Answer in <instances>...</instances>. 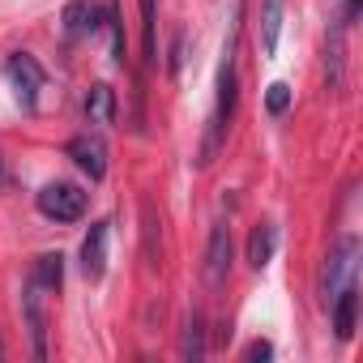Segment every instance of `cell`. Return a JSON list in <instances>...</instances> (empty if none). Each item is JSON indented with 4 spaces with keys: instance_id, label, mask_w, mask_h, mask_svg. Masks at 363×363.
Returning a JSON list of instances; mask_svg holds the SVG:
<instances>
[{
    "instance_id": "1",
    "label": "cell",
    "mask_w": 363,
    "mask_h": 363,
    "mask_svg": "<svg viewBox=\"0 0 363 363\" xmlns=\"http://www.w3.org/2000/svg\"><path fill=\"white\" fill-rule=\"evenodd\" d=\"M235 48H240V5L231 13V30H227V43H223V65H218V107H214V120H210V133H206V145H201V167H210L218 158V145L231 128V116H235Z\"/></svg>"
},
{
    "instance_id": "2",
    "label": "cell",
    "mask_w": 363,
    "mask_h": 363,
    "mask_svg": "<svg viewBox=\"0 0 363 363\" xmlns=\"http://www.w3.org/2000/svg\"><path fill=\"white\" fill-rule=\"evenodd\" d=\"M35 206H39V214L52 218V223H77V218L86 214V193H82L77 184H65V179H56V184L39 189Z\"/></svg>"
},
{
    "instance_id": "3",
    "label": "cell",
    "mask_w": 363,
    "mask_h": 363,
    "mask_svg": "<svg viewBox=\"0 0 363 363\" xmlns=\"http://www.w3.org/2000/svg\"><path fill=\"white\" fill-rule=\"evenodd\" d=\"M5 73H9V82H13V90H18V103H22L26 111H35V107H39V90H43V82H48L43 65H39L35 56H26V52H13V56L5 60Z\"/></svg>"
},
{
    "instance_id": "4",
    "label": "cell",
    "mask_w": 363,
    "mask_h": 363,
    "mask_svg": "<svg viewBox=\"0 0 363 363\" xmlns=\"http://www.w3.org/2000/svg\"><path fill=\"white\" fill-rule=\"evenodd\" d=\"M354 257H359V240H354V235H342L337 248H333L329 261H325V274H320V299H325V308H329V299L337 295V286H346V282L354 278Z\"/></svg>"
},
{
    "instance_id": "5",
    "label": "cell",
    "mask_w": 363,
    "mask_h": 363,
    "mask_svg": "<svg viewBox=\"0 0 363 363\" xmlns=\"http://www.w3.org/2000/svg\"><path fill=\"white\" fill-rule=\"evenodd\" d=\"M231 261H235V244H231V227L227 223H214L210 231V244H206V282L210 286H223L231 278Z\"/></svg>"
},
{
    "instance_id": "6",
    "label": "cell",
    "mask_w": 363,
    "mask_h": 363,
    "mask_svg": "<svg viewBox=\"0 0 363 363\" xmlns=\"http://www.w3.org/2000/svg\"><path fill=\"white\" fill-rule=\"evenodd\" d=\"M107 235H111V223L99 218V223H90V231L82 240V269L90 282H99L107 274Z\"/></svg>"
},
{
    "instance_id": "7",
    "label": "cell",
    "mask_w": 363,
    "mask_h": 363,
    "mask_svg": "<svg viewBox=\"0 0 363 363\" xmlns=\"http://www.w3.org/2000/svg\"><path fill=\"white\" fill-rule=\"evenodd\" d=\"M342 39H346V26L333 22L329 35H325V82H329L333 94L346 90V48H342Z\"/></svg>"
},
{
    "instance_id": "8",
    "label": "cell",
    "mask_w": 363,
    "mask_h": 363,
    "mask_svg": "<svg viewBox=\"0 0 363 363\" xmlns=\"http://www.w3.org/2000/svg\"><path fill=\"white\" fill-rule=\"evenodd\" d=\"M65 154L94 179V184H99V179L107 175V150H103V141L99 137H73L69 145H65Z\"/></svg>"
},
{
    "instance_id": "9",
    "label": "cell",
    "mask_w": 363,
    "mask_h": 363,
    "mask_svg": "<svg viewBox=\"0 0 363 363\" xmlns=\"http://www.w3.org/2000/svg\"><path fill=\"white\" fill-rule=\"evenodd\" d=\"M60 22H65V35L69 39H86V35H94L103 26V9L94 5V0H69L65 13H60Z\"/></svg>"
},
{
    "instance_id": "10",
    "label": "cell",
    "mask_w": 363,
    "mask_h": 363,
    "mask_svg": "<svg viewBox=\"0 0 363 363\" xmlns=\"http://www.w3.org/2000/svg\"><path fill=\"white\" fill-rule=\"evenodd\" d=\"M329 308H333V333H337V342H350L354 337V316H359V286L354 282L337 286V295L329 299Z\"/></svg>"
},
{
    "instance_id": "11",
    "label": "cell",
    "mask_w": 363,
    "mask_h": 363,
    "mask_svg": "<svg viewBox=\"0 0 363 363\" xmlns=\"http://www.w3.org/2000/svg\"><path fill=\"white\" fill-rule=\"evenodd\" d=\"M39 282L30 278L26 291H22V308H26V320H30V337H35V359H48V316H43V303H39Z\"/></svg>"
},
{
    "instance_id": "12",
    "label": "cell",
    "mask_w": 363,
    "mask_h": 363,
    "mask_svg": "<svg viewBox=\"0 0 363 363\" xmlns=\"http://www.w3.org/2000/svg\"><path fill=\"white\" fill-rule=\"evenodd\" d=\"M86 120L99 124V128L116 124V90L107 82H94L90 86V94H86Z\"/></svg>"
},
{
    "instance_id": "13",
    "label": "cell",
    "mask_w": 363,
    "mask_h": 363,
    "mask_svg": "<svg viewBox=\"0 0 363 363\" xmlns=\"http://www.w3.org/2000/svg\"><path fill=\"white\" fill-rule=\"evenodd\" d=\"M274 248H278V227L274 223L252 227V235H248V265L252 269H265L274 261Z\"/></svg>"
},
{
    "instance_id": "14",
    "label": "cell",
    "mask_w": 363,
    "mask_h": 363,
    "mask_svg": "<svg viewBox=\"0 0 363 363\" xmlns=\"http://www.w3.org/2000/svg\"><path fill=\"white\" fill-rule=\"evenodd\" d=\"M282 5L286 0H261V52L274 56L278 52V35H282Z\"/></svg>"
},
{
    "instance_id": "15",
    "label": "cell",
    "mask_w": 363,
    "mask_h": 363,
    "mask_svg": "<svg viewBox=\"0 0 363 363\" xmlns=\"http://www.w3.org/2000/svg\"><path fill=\"white\" fill-rule=\"evenodd\" d=\"M35 282H39V291H60V282H65V257L60 252H43L39 261H35V274H30Z\"/></svg>"
},
{
    "instance_id": "16",
    "label": "cell",
    "mask_w": 363,
    "mask_h": 363,
    "mask_svg": "<svg viewBox=\"0 0 363 363\" xmlns=\"http://www.w3.org/2000/svg\"><path fill=\"white\" fill-rule=\"evenodd\" d=\"M184 359L189 363L206 359V320H201V312H193L189 325H184Z\"/></svg>"
},
{
    "instance_id": "17",
    "label": "cell",
    "mask_w": 363,
    "mask_h": 363,
    "mask_svg": "<svg viewBox=\"0 0 363 363\" xmlns=\"http://www.w3.org/2000/svg\"><path fill=\"white\" fill-rule=\"evenodd\" d=\"M103 26L111 30V60L124 65V60H128V39H124V22H120V9H116V5L103 9Z\"/></svg>"
},
{
    "instance_id": "18",
    "label": "cell",
    "mask_w": 363,
    "mask_h": 363,
    "mask_svg": "<svg viewBox=\"0 0 363 363\" xmlns=\"http://www.w3.org/2000/svg\"><path fill=\"white\" fill-rule=\"evenodd\" d=\"M141 35H145V60H158V13H154V0H141Z\"/></svg>"
},
{
    "instance_id": "19",
    "label": "cell",
    "mask_w": 363,
    "mask_h": 363,
    "mask_svg": "<svg viewBox=\"0 0 363 363\" xmlns=\"http://www.w3.org/2000/svg\"><path fill=\"white\" fill-rule=\"evenodd\" d=\"M286 107H291V86H286V82H274V86L265 90V111H269V116H286Z\"/></svg>"
},
{
    "instance_id": "20",
    "label": "cell",
    "mask_w": 363,
    "mask_h": 363,
    "mask_svg": "<svg viewBox=\"0 0 363 363\" xmlns=\"http://www.w3.org/2000/svg\"><path fill=\"white\" fill-rule=\"evenodd\" d=\"M179 65H184V30H175V39H171V60H167L171 77H179Z\"/></svg>"
},
{
    "instance_id": "21",
    "label": "cell",
    "mask_w": 363,
    "mask_h": 363,
    "mask_svg": "<svg viewBox=\"0 0 363 363\" xmlns=\"http://www.w3.org/2000/svg\"><path fill=\"white\" fill-rule=\"evenodd\" d=\"M244 359H248V363H265V359H274V346H269V342H261V337H257V342H252V346H248V350H244Z\"/></svg>"
},
{
    "instance_id": "22",
    "label": "cell",
    "mask_w": 363,
    "mask_h": 363,
    "mask_svg": "<svg viewBox=\"0 0 363 363\" xmlns=\"http://www.w3.org/2000/svg\"><path fill=\"white\" fill-rule=\"evenodd\" d=\"M359 9H363V0H346V5H342V18H337V22L350 30V26L359 22Z\"/></svg>"
}]
</instances>
